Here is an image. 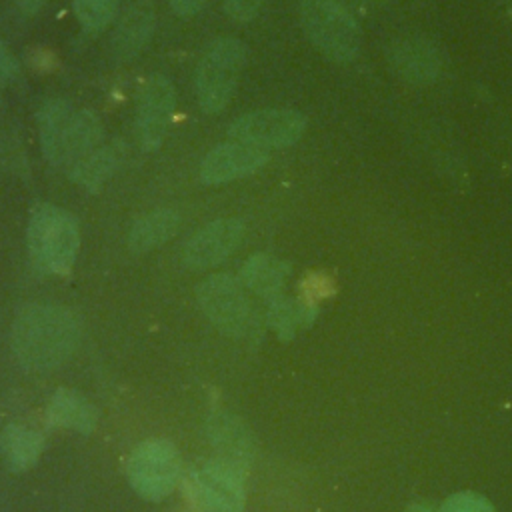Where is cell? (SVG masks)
<instances>
[{"label": "cell", "instance_id": "6da1fadb", "mask_svg": "<svg viewBox=\"0 0 512 512\" xmlns=\"http://www.w3.org/2000/svg\"><path fill=\"white\" fill-rule=\"evenodd\" d=\"M80 334V318L70 308L30 304L14 320L12 348L28 370H52L74 354Z\"/></svg>", "mask_w": 512, "mask_h": 512}, {"label": "cell", "instance_id": "7a4b0ae2", "mask_svg": "<svg viewBox=\"0 0 512 512\" xmlns=\"http://www.w3.org/2000/svg\"><path fill=\"white\" fill-rule=\"evenodd\" d=\"M28 254L42 274H68L80 248L78 220L54 204H38L26 230Z\"/></svg>", "mask_w": 512, "mask_h": 512}, {"label": "cell", "instance_id": "3957f363", "mask_svg": "<svg viewBox=\"0 0 512 512\" xmlns=\"http://www.w3.org/2000/svg\"><path fill=\"white\" fill-rule=\"evenodd\" d=\"M300 26L306 38L334 62H350L360 52V26L338 0H300Z\"/></svg>", "mask_w": 512, "mask_h": 512}, {"label": "cell", "instance_id": "277c9868", "mask_svg": "<svg viewBox=\"0 0 512 512\" xmlns=\"http://www.w3.org/2000/svg\"><path fill=\"white\" fill-rule=\"evenodd\" d=\"M246 64V46L232 36L216 38L196 66V98L206 114L222 112L232 100L242 68Z\"/></svg>", "mask_w": 512, "mask_h": 512}, {"label": "cell", "instance_id": "5b68a950", "mask_svg": "<svg viewBox=\"0 0 512 512\" xmlns=\"http://www.w3.org/2000/svg\"><path fill=\"white\" fill-rule=\"evenodd\" d=\"M202 312L226 336L250 338L260 330L258 316L250 306L244 284L230 274H212L198 286Z\"/></svg>", "mask_w": 512, "mask_h": 512}, {"label": "cell", "instance_id": "8992f818", "mask_svg": "<svg viewBox=\"0 0 512 512\" xmlns=\"http://www.w3.org/2000/svg\"><path fill=\"white\" fill-rule=\"evenodd\" d=\"M182 460L172 442L154 438L138 444L128 458V480L148 500H162L178 486Z\"/></svg>", "mask_w": 512, "mask_h": 512}, {"label": "cell", "instance_id": "52a82bcc", "mask_svg": "<svg viewBox=\"0 0 512 512\" xmlns=\"http://www.w3.org/2000/svg\"><path fill=\"white\" fill-rule=\"evenodd\" d=\"M244 476L246 472L220 458L208 460L190 470L188 496L200 512H242L246 502Z\"/></svg>", "mask_w": 512, "mask_h": 512}, {"label": "cell", "instance_id": "ba28073f", "mask_svg": "<svg viewBox=\"0 0 512 512\" xmlns=\"http://www.w3.org/2000/svg\"><path fill=\"white\" fill-rule=\"evenodd\" d=\"M306 130V118L290 108H264L236 118L228 136L256 148H286L296 144Z\"/></svg>", "mask_w": 512, "mask_h": 512}, {"label": "cell", "instance_id": "9c48e42d", "mask_svg": "<svg viewBox=\"0 0 512 512\" xmlns=\"http://www.w3.org/2000/svg\"><path fill=\"white\" fill-rule=\"evenodd\" d=\"M174 108H176V90L172 82L162 74L150 76L140 90L138 108H136L138 142L144 150H156L162 144L168 132Z\"/></svg>", "mask_w": 512, "mask_h": 512}, {"label": "cell", "instance_id": "30bf717a", "mask_svg": "<svg viewBox=\"0 0 512 512\" xmlns=\"http://www.w3.org/2000/svg\"><path fill=\"white\" fill-rule=\"evenodd\" d=\"M244 222L240 218H220L200 228L182 250L188 268L204 270L226 260L242 242Z\"/></svg>", "mask_w": 512, "mask_h": 512}, {"label": "cell", "instance_id": "8fae6325", "mask_svg": "<svg viewBox=\"0 0 512 512\" xmlns=\"http://www.w3.org/2000/svg\"><path fill=\"white\" fill-rule=\"evenodd\" d=\"M386 58L396 76L416 86L434 82L444 66L440 48L424 36L396 38L388 46Z\"/></svg>", "mask_w": 512, "mask_h": 512}, {"label": "cell", "instance_id": "7c38bea8", "mask_svg": "<svg viewBox=\"0 0 512 512\" xmlns=\"http://www.w3.org/2000/svg\"><path fill=\"white\" fill-rule=\"evenodd\" d=\"M268 162V152L242 142H226L212 148L200 164L204 184H226L258 172Z\"/></svg>", "mask_w": 512, "mask_h": 512}, {"label": "cell", "instance_id": "4fadbf2b", "mask_svg": "<svg viewBox=\"0 0 512 512\" xmlns=\"http://www.w3.org/2000/svg\"><path fill=\"white\" fill-rule=\"evenodd\" d=\"M208 438L214 450L218 452L216 458L248 472L254 460V440L248 426L228 412H216L208 420Z\"/></svg>", "mask_w": 512, "mask_h": 512}, {"label": "cell", "instance_id": "5bb4252c", "mask_svg": "<svg viewBox=\"0 0 512 512\" xmlns=\"http://www.w3.org/2000/svg\"><path fill=\"white\" fill-rule=\"evenodd\" d=\"M156 14L150 0L132 2L120 16L112 34V52L118 60H132L138 56L154 34Z\"/></svg>", "mask_w": 512, "mask_h": 512}, {"label": "cell", "instance_id": "9a60e30c", "mask_svg": "<svg viewBox=\"0 0 512 512\" xmlns=\"http://www.w3.org/2000/svg\"><path fill=\"white\" fill-rule=\"evenodd\" d=\"M46 414L52 426L74 430L80 434H90L98 422V412L92 402L68 388H60L52 394Z\"/></svg>", "mask_w": 512, "mask_h": 512}, {"label": "cell", "instance_id": "2e32d148", "mask_svg": "<svg viewBox=\"0 0 512 512\" xmlns=\"http://www.w3.org/2000/svg\"><path fill=\"white\" fill-rule=\"evenodd\" d=\"M74 110L68 100L52 98L38 110V136L46 160L52 166H62V144L68 122Z\"/></svg>", "mask_w": 512, "mask_h": 512}, {"label": "cell", "instance_id": "e0dca14e", "mask_svg": "<svg viewBox=\"0 0 512 512\" xmlns=\"http://www.w3.org/2000/svg\"><path fill=\"white\" fill-rule=\"evenodd\" d=\"M180 226V214L172 208H160L140 216L128 232V248L134 254L150 252L168 242Z\"/></svg>", "mask_w": 512, "mask_h": 512}, {"label": "cell", "instance_id": "ac0fdd59", "mask_svg": "<svg viewBox=\"0 0 512 512\" xmlns=\"http://www.w3.org/2000/svg\"><path fill=\"white\" fill-rule=\"evenodd\" d=\"M288 270V264L280 258L270 254H254L244 262L240 270V282L250 292L272 300L282 294Z\"/></svg>", "mask_w": 512, "mask_h": 512}, {"label": "cell", "instance_id": "d6986e66", "mask_svg": "<svg viewBox=\"0 0 512 512\" xmlns=\"http://www.w3.org/2000/svg\"><path fill=\"white\" fill-rule=\"evenodd\" d=\"M102 140V122L92 110H76L68 122L62 144V166H74L94 152Z\"/></svg>", "mask_w": 512, "mask_h": 512}, {"label": "cell", "instance_id": "ffe728a7", "mask_svg": "<svg viewBox=\"0 0 512 512\" xmlns=\"http://www.w3.org/2000/svg\"><path fill=\"white\" fill-rule=\"evenodd\" d=\"M122 162V146L118 142L98 146L70 168V180L88 192H98Z\"/></svg>", "mask_w": 512, "mask_h": 512}, {"label": "cell", "instance_id": "44dd1931", "mask_svg": "<svg viewBox=\"0 0 512 512\" xmlns=\"http://www.w3.org/2000/svg\"><path fill=\"white\" fill-rule=\"evenodd\" d=\"M42 444L44 440L36 430L20 424L6 426L0 438V448L12 470L30 468L38 460L42 452Z\"/></svg>", "mask_w": 512, "mask_h": 512}, {"label": "cell", "instance_id": "7402d4cb", "mask_svg": "<svg viewBox=\"0 0 512 512\" xmlns=\"http://www.w3.org/2000/svg\"><path fill=\"white\" fill-rule=\"evenodd\" d=\"M308 304H300V302H294L290 298H284L282 294L272 298L270 300V306H268V322L270 326L286 336V334H292L294 326L300 322V320H306L308 318Z\"/></svg>", "mask_w": 512, "mask_h": 512}, {"label": "cell", "instance_id": "603a6c76", "mask_svg": "<svg viewBox=\"0 0 512 512\" xmlns=\"http://www.w3.org/2000/svg\"><path fill=\"white\" fill-rule=\"evenodd\" d=\"M118 0H74V14L88 32L104 30L116 16Z\"/></svg>", "mask_w": 512, "mask_h": 512}, {"label": "cell", "instance_id": "cb8c5ba5", "mask_svg": "<svg viewBox=\"0 0 512 512\" xmlns=\"http://www.w3.org/2000/svg\"><path fill=\"white\" fill-rule=\"evenodd\" d=\"M438 512H496L494 506L476 492H460L450 496Z\"/></svg>", "mask_w": 512, "mask_h": 512}, {"label": "cell", "instance_id": "d4e9b609", "mask_svg": "<svg viewBox=\"0 0 512 512\" xmlns=\"http://www.w3.org/2000/svg\"><path fill=\"white\" fill-rule=\"evenodd\" d=\"M262 4L264 0H224V10L232 20L248 22L260 12Z\"/></svg>", "mask_w": 512, "mask_h": 512}, {"label": "cell", "instance_id": "484cf974", "mask_svg": "<svg viewBox=\"0 0 512 512\" xmlns=\"http://www.w3.org/2000/svg\"><path fill=\"white\" fill-rule=\"evenodd\" d=\"M18 74V62L8 50V46L0 40V86L8 84Z\"/></svg>", "mask_w": 512, "mask_h": 512}, {"label": "cell", "instance_id": "4316f807", "mask_svg": "<svg viewBox=\"0 0 512 512\" xmlns=\"http://www.w3.org/2000/svg\"><path fill=\"white\" fill-rule=\"evenodd\" d=\"M172 10L178 14V16H184V18H190L194 14H198L208 0H168Z\"/></svg>", "mask_w": 512, "mask_h": 512}, {"label": "cell", "instance_id": "83f0119b", "mask_svg": "<svg viewBox=\"0 0 512 512\" xmlns=\"http://www.w3.org/2000/svg\"><path fill=\"white\" fill-rule=\"evenodd\" d=\"M14 2L24 14H36L46 4V0H14Z\"/></svg>", "mask_w": 512, "mask_h": 512}]
</instances>
